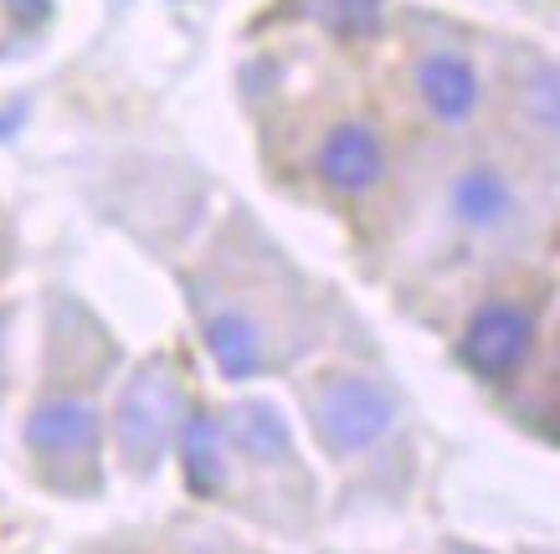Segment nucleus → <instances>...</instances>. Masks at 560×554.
I'll use <instances>...</instances> for the list:
<instances>
[{
	"label": "nucleus",
	"instance_id": "obj_1",
	"mask_svg": "<svg viewBox=\"0 0 560 554\" xmlns=\"http://www.w3.org/2000/svg\"><path fill=\"white\" fill-rule=\"evenodd\" d=\"M175 426H180V375L171 365H144L129 380L119 416H114V437H119L129 468L150 472L171 447Z\"/></svg>",
	"mask_w": 560,
	"mask_h": 554
},
{
	"label": "nucleus",
	"instance_id": "obj_2",
	"mask_svg": "<svg viewBox=\"0 0 560 554\" xmlns=\"http://www.w3.org/2000/svg\"><path fill=\"white\" fill-rule=\"evenodd\" d=\"M314 421L335 452H365L390 432L396 401H390V390L371 386V380H335L314 401Z\"/></svg>",
	"mask_w": 560,
	"mask_h": 554
},
{
	"label": "nucleus",
	"instance_id": "obj_3",
	"mask_svg": "<svg viewBox=\"0 0 560 554\" xmlns=\"http://www.w3.org/2000/svg\"><path fill=\"white\" fill-rule=\"evenodd\" d=\"M529 350H535V319L525 308H514V303L478 308L468 334H463V359L483 380H510L514 369L529 359Z\"/></svg>",
	"mask_w": 560,
	"mask_h": 554
},
{
	"label": "nucleus",
	"instance_id": "obj_4",
	"mask_svg": "<svg viewBox=\"0 0 560 554\" xmlns=\"http://www.w3.org/2000/svg\"><path fill=\"white\" fill-rule=\"evenodd\" d=\"M319 180L340 196H365L381 175H386V144L371 123H340L329 129L319 144Z\"/></svg>",
	"mask_w": 560,
	"mask_h": 554
},
{
	"label": "nucleus",
	"instance_id": "obj_5",
	"mask_svg": "<svg viewBox=\"0 0 560 554\" xmlns=\"http://www.w3.org/2000/svg\"><path fill=\"white\" fill-rule=\"evenodd\" d=\"M417 93L442 123H468L483 103V83L463 51H427L417 62Z\"/></svg>",
	"mask_w": 560,
	"mask_h": 554
},
{
	"label": "nucleus",
	"instance_id": "obj_6",
	"mask_svg": "<svg viewBox=\"0 0 560 554\" xmlns=\"http://www.w3.org/2000/svg\"><path fill=\"white\" fill-rule=\"evenodd\" d=\"M453 216L468 232H499L514 216V185L493 165H474L453 180Z\"/></svg>",
	"mask_w": 560,
	"mask_h": 554
},
{
	"label": "nucleus",
	"instance_id": "obj_7",
	"mask_svg": "<svg viewBox=\"0 0 560 554\" xmlns=\"http://www.w3.org/2000/svg\"><path fill=\"white\" fill-rule=\"evenodd\" d=\"M26 441L47 457H68V452H88L98 441V416L83 401H42L26 421Z\"/></svg>",
	"mask_w": 560,
	"mask_h": 554
},
{
	"label": "nucleus",
	"instance_id": "obj_8",
	"mask_svg": "<svg viewBox=\"0 0 560 554\" xmlns=\"http://www.w3.org/2000/svg\"><path fill=\"white\" fill-rule=\"evenodd\" d=\"M206 350L217 359V369L226 380H253L262 369V339H257V323L247 314H217L206 323Z\"/></svg>",
	"mask_w": 560,
	"mask_h": 554
},
{
	"label": "nucleus",
	"instance_id": "obj_9",
	"mask_svg": "<svg viewBox=\"0 0 560 554\" xmlns=\"http://www.w3.org/2000/svg\"><path fill=\"white\" fill-rule=\"evenodd\" d=\"M221 437L232 441L237 452L257 457V462H272V457L289 452V426L268 401H237L226 426H221Z\"/></svg>",
	"mask_w": 560,
	"mask_h": 554
},
{
	"label": "nucleus",
	"instance_id": "obj_10",
	"mask_svg": "<svg viewBox=\"0 0 560 554\" xmlns=\"http://www.w3.org/2000/svg\"><path fill=\"white\" fill-rule=\"evenodd\" d=\"M180 457H186V483L196 493H217L221 487V426L206 411L180 426Z\"/></svg>",
	"mask_w": 560,
	"mask_h": 554
},
{
	"label": "nucleus",
	"instance_id": "obj_11",
	"mask_svg": "<svg viewBox=\"0 0 560 554\" xmlns=\"http://www.w3.org/2000/svg\"><path fill=\"white\" fill-rule=\"evenodd\" d=\"M329 26L340 36H371L381 26V0H329Z\"/></svg>",
	"mask_w": 560,
	"mask_h": 554
},
{
	"label": "nucleus",
	"instance_id": "obj_12",
	"mask_svg": "<svg viewBox=\"0 0 560 554\" xmlns=\"http://www.w3.org/2000/svg\"><path fill=\"white\" fill-rule=\"evenodd\" d=\"M529 108H535V118H540V129L550 134V129H556V68H550V62L535 72V93H529Z\"/></svg>",
	"mask_w": 560,
	"mask_h": 554
}]
</instances>
